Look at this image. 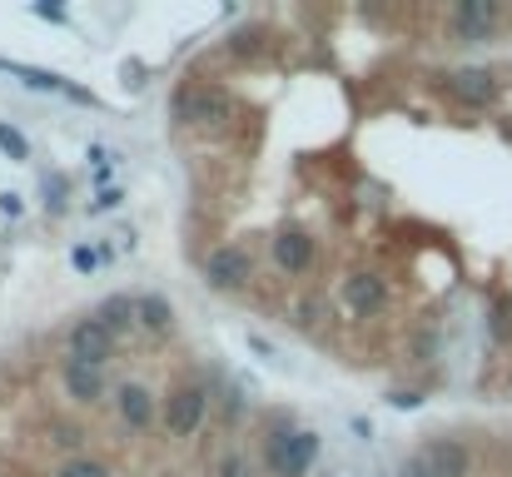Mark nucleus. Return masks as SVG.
Here are the masks:
<instances>
[{"label":"nucleus","instance_id":"nucleus-20","mask_svg":"<svg viewBox=\"0 0 512 477\" xmlns=\"http://www.w3.org/2000/svg\"><path fill=\"white\" fill-rule=\"evenodd\" d=\"M488 328H493V338H498V343H512V304L508 299H498V304H493Z\"/></svg>","mask_w":512,"mask_h":477},{"label":"nucleus","instance_id":"nucleus-2","mask_svg":"<svg viewBox=\"0 0 512 477\" xmlns=\"http://www.w3.org/2000/svg\"><path fill=\"white\" fill-rule=\"evenodd\" d=\"M503 25H508V5L503 0H458V5H448L453 45H488V40H498Z\"/></svg>","mask_w":512,"mask_h":477},{"label":"nucleus","instance_id":"nucleus-9","mask_svg":"<svg viewBox=\"0 0 512 477\" xmlns=\"http://www.w3.org/2000/svg\"><path fill=\"white\" fill-rule=\"evenodd\" d=\"M418 463H423L428 477H468L473 453H468L463 438H428V443L418 448Z\"/></svg>","mask_w":512,"mask_h":477},{"label":"nucleus","instance_id":"nucleus-19","mask_svg":"<svg viewBox=\"0 0 512 477\" xmlns=\"http://www.w3.org/2000/svg\"><path fill=\"white\" fill-rule=\"evenodd\" d=\"M55 477H110V468L100 463V458H90V453H75L70 463H60Z\"/></svg>","mask_w":512,"mask_h":477},{"label":"nucleus","instance_id":"nucleus-28","mask_svg":"<svg viewBox=\"0 0 512 477\" xmlns=\"http://www.w3.org/2000/svg\"><path fill=\"white\" fill-rule=\"evenodd\" d=\"M0 214H5V219H20V214H25V199H20L15 189H5V194H0Z\"/></svg>","mask_w":512,"mask_h":477},{"label":"nucleus","instance_id":"nucleus-13","mask_svg":"<svg viewBox=\"0 0 512 477\" xmlns=\"http://www.w3.org/2000/svg\"><path fill=\"white\" fill-rule=\"evenodd\" d=\"M95 318H100L115 338H125V333L140 328V309H135L130 294H110V299H100V304H95Z\"/></svg>","mask_w":512,"mask_h":477},{"label":"nucleus","instance_id":"nucleus-14","mask_svg":"<svg viewBox=\"0 0 512 477\" xmlns=\"http://www.w3.org/2000/svg\"><path fill=\"white\" fill-rule=\"evenodd\" d=\"M314 463H319V433H314V428H299L294 443H289V453H284L279 477H309L314 473Z\"/></svg>","mask_w":512,"mask_h":477},{"label":"nucleus","instance_id":"nucleus-30","mask_svg":"<svg viewBox=\"0 0 512 477\" xmlns=\"http://www.w3.org/2000/svg\"><path fill=\"white\" fill-rule=\"evenodd\" d=\"M348 428H353V438H363V443H368V438H373V423H368V418H353V423H348Z\"/></svg>","mask_w":512,"mask_h":477},{"label":"nucleus","instance_id":"nucleus-1","mask_svg":"<svg viewBox=\"0 0 512 477\" xmlns=\"http://www.w3.org/2000/svg\"><path fill=\"white\" fill-rule=\"evenodd\" d=\"M170 115L174 125H184V130H209V125L234 120V95L219 80H189V85L174 90Z\"/></svg>","mask_w":512,"mask_h":477},{"label":"nucleus","instance_id":"nucleus-5","mask_svg":"<svg viewBox=\"0 0 512 477\" xmlns=\"http://www.w3.org/2000/svg\"><path fill=\"white\" fill-rule=\"evenodd\" d=\"M204 413H209V388L199 378L179 383L170 398H165V433L170 438H194L199 423H204Z\"/></svg>","mask_w":512,"mask_h":477},{"label":"nucleus","instance_id":"nucleus-26","mask_svg":"<svg viewBox=\"0 0 512 477\" xmlns=\"http://www.w3.org/2000/svg\"><path fill=\"white\" fill-rule=\"evenodd\" d=\"M294 323H299V328H314V323H319V314H324V304H319V299H309V304H299V309H294Z\"/></svg>","mask_w":512,"mask_h":477},{"label":"nucleus","instance_id":"nucleus-3","mask_svg":"<svg viewBox=\"0 0 512 477\" xmlns=\"http://www.w3.org/2000/svg\"><path fill=\"white\" fill-rule=\"evenodd\" d=\"M199 274H204V284H209L214 294H239V289H249V279H254V254L239 249V244H219V249L204 254Z\"/></svg>","mask_w":512,"mask_h":477},{"label":"nucleus","instance_id":"nucleus-25","mask_svg":"<svg viewBox=\"0 0 512 477\" xmlns=\"http://www.w3.org/2000/svg\"><path fill=\"white\" fill-rule=\"evenodd\" d=\"M219 477H254V468H249V458H239V453H229V458L219 463Z\"/></svg>","mask_w":512,"mask_h":477},{"label":"nucleus","instance_id":"nucleus-27","mask_svg":"<svg viewBox=\"0 0 512 477\" xmlns=\"http://www.w3.org/2000/svg\"><path fill=\"white\" fill-rule=\"evenodd\" d=\"M120 199H125V194H120V189H100V194H95V204H90V209H95V214H110V209H120Z\"/></svg>","mask_w":512,"mask_h":477},{"label":"nucleus","instance_id":"nucleus-12","mask_svg":"<svg viewBox=\"0 0 512 477\" xmlns=\"http://www.w3.org/2000/svg\"><path fill=\"white\" fill-rule=\"evenodd\" d=\"M115 413L130 433H145V428H155V393L145 383H125L115 393Z\"/></svg>","mask_w":512,"mask_h":477},{"label":"nucleus","instance_id":"nucleus-23","mask_svg":"<svg viewBox=\"0 0 512 477\" xmlns=\"http://www.w3.org/2000/svg\"><path fill=\"white\" fill-rule=\"evenodd\" d=\"M100 259H105V254H95L90 244H75V249H70V264H75L80 274H90V269H100Z\"/></svg>","mask_w":512,"mask_h":477},{"label":"nucleus","instance_id":"nucleus-4","mask_svg":"<svg viewBox=\"0 0 512 477\" xmlns=\"http://www.w3.org/2000/svg\"><path fill=\"white\" fill-rule=\"evenodd\" d=\"M443 95L453 105H463V110H488L503 95V85H498V75L488 65H463V70H448L443 75Z\"/></svg>","mask_w":512,"mask_h":477},{"label":"nucleus","instance_id":"nucleus-11","mask_svg":"<svg viewBox=\"0 0 512 477\" xmlns=\"http://www.w3.org/2000/svg\"><path fill=\"white\" fill-rule=\"evenodd\" d=\"M60 383H65V393H70L75 403H85V408H95V403L110 393L105 368H90V363H75V358L60 363Z\"/></svg>","mask_w":512,"mask_h":477},{"label":"nucleus","instance_id":"nucleus-7","mask_svg":"<svg viewBox=\"0 0 512 477\" xmlns=\"http://www.w3.org/2000/svg\"><path fill=\"white\" fill-rule=\"evenodd\" d=\"M115 343H120V338H115V333H110V328H105L95 314L80 318V323L65 333L70 358H75V363H90V368H105V363L115 358Z\"/></svg>","mask_w":512,"mask_h":477},{"label":"nucleus","instance_id":"nucleus-17","mask_svg":"<svg viewBox=\"0 0 512 477\" xmlns=\"http://www.w3.org/2000/svg\"><path fill=\"white\" fill-rule=\"evenodd\" d=\"M40 194H45V209L50 214H65L70 209V179L65 174H45L40 179Z\"/></svg>","mask_w":512,"mask_h":477},{"label":"nucleus","instance_id":"nucleus-29","mask_svg":"<svg viewBox=\"0 0 512 477\" xmlns=\"http://www.w3.org/2000/svg\"><path fill=\"white\" fill-rule=\"evenodd\" d=\"M398 477H428V473H423V463H418V453H408V458H403Z\"/></svg>","mask_w":512,"mask_h":477},{"label":"nucleus","instance_id":"nucleus-24","mask_svg":"<svg viewBox=\"0 0 512 477\" xmlns=\"http://www.w3.org/2000/svg\"><path fill=\"white\" fill-rule=\"evenodd\" d=\"M388 403H393L398 413H413V408H423V393H418V388H393Z\"/></svg>","mask_w":512,"mask_h":477},{"label":"nucleus","instance_id":"nucleus-21","mask_svg":"<svg viewBox=\"0 0 512 477\" xmlns=\"http://www.w3.org/2000/svg\"><path fill=\"white\" fill-rule=\"evenodd\" d=\"M50 443H55V448H80V443H85V433H80L75 423H60V418H50Z\"/></svg>","mask_w":512,"mask_h":477},{"label":"nucleus","instance_id":"nucleus-22","mask_svg":"<svg viewBox=\"0 0 512 477\" xmlns=\"http://www.w3.org/2000/svg\"><path fill=\"white\" fill-rule=\"evenodd\" d=\"M30 15H35V20H50V25H70V10H65V5H50V0H35Z\"/></svg>","mask_w":512,"mask_h":477},{"label":"nucleus","instance_id":"nucleus-6","mask_svg":"<svg viewBox=\"0 0 512 477\" xmlns=\"http://www.w3.org/2000/svg\"><path fill=\"white\" fill-rule=\"evenodd\" d=\"M339 299L353 318H378L388 309V279H383L378 269H353V274L343 279Z\"/></svg>","mask_w":512,"mask_h":477},{"label":"nucleus","instance_id":"nucleus-10","mask_svg":"<svg viewBox=\"0 0 512 477\" xmlns=\"http://www.w3.org/2000/svg\"><path fill=\"white\" fill-rule=\"evenodd\" d=\"M269 249H274L279 274H289V279L309 274V269H314V259H319V244H314V234H309V229H279Z\"/></svg>","mask_w":512,"mask_h":477},{"label":"nucleus","instance_id":"nucleus-18","mask_svg":"<svg viewBox=\"0 0 512 477\" xmlns=\"http://www.w3.org/2000/svg\"><path fill=\"white\" fill-rule=\"evenodd\" d=\"M0 155L10 159V164H25V159H30V140H25L10 120H0Z\"/></svg>","mask_w":512,"mask_h":477},{"label":"nucleus","instance_id":"nucleus-16","mask_svg":"<svg viewBox=\"0 0 512 477\" xmlns=\"http://www.w3.org/2000/svg\"><path fill=\"white\" fill-rule=\"evenodd\" d=\"M229 55L259 60V55H264V25H239V30L229 35Z\"/></svg>","mask_w":512,"mask_h":477},{"label":"nucleus","instance_id":"nucleus-15","mask_svg":"<svg viewBox=\"0 0 512 477\" xmlns=\"http://www.w3.org/2000/svg\"><path fill=\"white\" fill-rule=\"evenodd\" d=\"M135 309H140V328H145V333H155V338L174 333V304L165 294H140Z\"/></svg>","mask_w":512,"mask_h":477},{"label":"nucleus","instance_id":"nucleus-8","mask_svg":"<svg viewBox=\"0 0 512 477\" xmlns=\"http://www.w3.org/2000/svg\"><path fill=\"white\" fill-rule=\"evenodd\" d=\"M0 70L5 75H15V80H25L30 90H50V95H65L70 105H100L95 100V90H85V85H75V80H65V75H55V70H35V65H20V60H0Z\"/></svg>","mask_w":512,"mask_h":477}]
</instances>
